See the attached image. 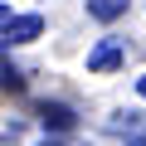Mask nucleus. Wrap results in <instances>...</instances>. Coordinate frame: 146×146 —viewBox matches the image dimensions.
Segmentation results:
<instances>
[{
	"label": "nucleus",
	"instance_id": "f257e3e1",
	"mask_svg": "<svg viewBox=\"0 0 146 146\" xmlns=\"http://www.w3.org/2000/svg\"><path fill=\"white\" fill-rule=\"evenodd\" d=\"M39 34H44V15H15L10 29H5L10 44H29V39H39Z\"/></svg>",
	"mask_w": 146,
	"mask_h": 146
},
{
	"label": "nucleus",
	"instance_id": "f03ea898",
	"mask_svg": "<svg viewBox=\"0 0 146 146\" xmlns=\"http://www.w3.org/2000/svg\"><path fill=\"white\" fill-rule=\"evenodd\" d=\"M117 63H122V44H117V39H102V44L88 54V68H93V73H112Z\"/></svg>",
	"mask_w": 146,
	"mask_h": 146
},
{
	"label": "nucleus",
	"instance_id": "7ed1b4c3",
	"mask_svg": "<svg viewBox=\"0 0 146 146\" xmlns=\"http://www.w3.org/2000/svg\"><path fill=\"white\" fill-rule=\"evenodd\" d=\"M39 122L54 127V131H68V127H73V112H68L63 102H44V107H39Z\"/></svg>",
	"mask_w": 146,
	"mask_h": 146
},
{
	"label": "nucleus",
	"instance_id": "20e7f679",
	"mask_svg": "<svg viewBox=\"0 0 146 146\" xmlns=\"http://www.w3.org/2000/svg\"><path fill=\"white\" fill-rule=\"evenodd\" d=\"M127 5H131V0H88V15L93 20H117V15H127Z\"/></svg>",
	"mask_w": 146,
	"mask_h": 146
},
{
	"label": "nucleus",
	"instance_id": "39448f33",
	"mask_svg": "<svg viewBox=\"0 0 146 146\" xmlns=\"http://www.w3.org/2000/svg\"><path fill=\"white\" fill-rule=\"evenodd\" d=\"M10 20H15V15H10L5 5H0V34H5V29H10Z\"/></svg>",
	"mask_w": 146,
	"mask_h": 146
},
{
	"label": "nucleus",
	"instance_id": "423d86ee",
	"mask_svg": "<svg viewBox=\"0 0 146 146\" xmlns=\"http://www.w3.org/2000/svg\"><path fill=\"white\" fill-rule=\"evenodd\" d=\"M136 93H141V98H146V73H141V78H136Z\"/></svg>",
	"mask_w": 146,
	"mask_h": 146
},
{
	"label": "nucleus",
	"instance_id": "0eeeda50",
	"mask_svg": "<svg viewBox=\"0 0 146 146\" xmlns=\"http://www.w3.org/2000/svg\"><path fill=\"white\" fill-rule=\"evenodd\" d=\"M44 146H78V141H44Z\"/></svg>",
	"mask_w": 146,
	"mask_h": 146
},
{
	"label": "nucleus",
	"instance_id": "6e6552de",
	"mask_svg": "<svg viewBox=\"0 0 146 146\" xmlns=\"http://www.w3.org/2000/svg\"><path fill=\"white\" fill-rule=\"evenodd\" d=\"M141 146H146V141H141Z\"/></svg>",
	"mask_w": 146,
	"mask_h": 146
}]
</instances>
